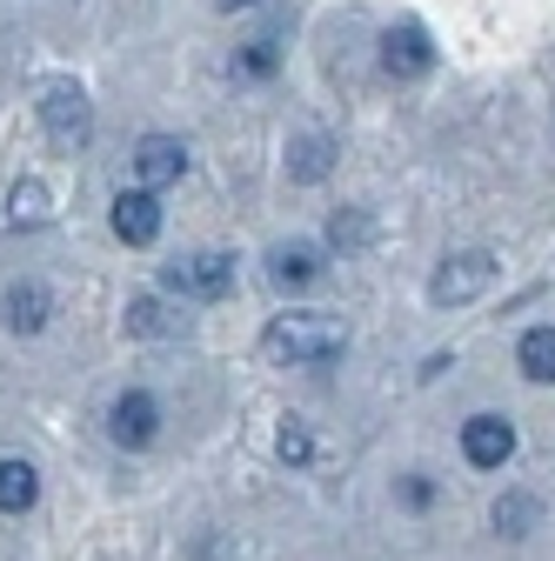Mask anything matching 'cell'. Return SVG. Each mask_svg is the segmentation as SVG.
I'll use <instances>...</instances> for the list:
<instances>
[{
  "instance_id": "6da1fadb",
  "label": "cell",
  "mask_w": 555,
  "mask_h": 561,
  "mask_svg": "<svg viewBox=\"0 0 555 561\" xmlns=\"http://www.w3.org/2000/svg\"><path fill=\"white\" fill-rule=\"evenodd\" d=\"M341 321L328 314H274L268 334H261V355L268 362H288V368H315V362H335L341 355Z\"/></svg>"
},
{
  "instance_id": "7a4b0ae2",
  "label": "cell",
  "mask_w": 555,
  "mask_h": 561,
  "mask_svg": "<svg viewBox=\"0 0 555 561\" xmlns=\"http://www.w3.org/2000/svg\"><path fill=\"white\" fill-rule=\"evenodd\" d=\"M41 127L60 140V148H88V134H94V107L75 81H47L41 88Z\"/></svg>"
},
{
  "instance_id": "3957f363",
  "label": "cell",
  "mask_w": 555,
  "mask_h": 561,
  "mask_svg": "<svg viewBox=\"0 0 555 561\" xmlns=\"http://www.w3.org/2000/svg\"><path fill=\"white\" fill-rule=\"evenodd\" d=\"M161 288L194 295V301H222V295L235 288V261H228V254H188V261H168V267H161Z\"/></svg>"
},
{
  "instance_id": "277c9868",
  "label": "cell",
  "mask_w": 555,
  "mask_h": 561,
  "mask_svg": "<svg viewBox=\"0 0 555 561\" xmlns=\"http://www.w3.org/2000/svg\"><path fill=\"white\" fill-rule=\"evenodd\" d=\"M489 280H496V261H489V254H455L449 267H435V280H429V301H435V308H455V301L482 295Z\"/></svg>"
},
{
  "instance_id": "5b68a950",
  "label": "cell",
  "mask_w": 555,
  "mask_h": 561,
  "mask_svg": "<svg viewBox=\"0 0 555 561\" xmlns=\"http://www.w3.org/2000/svg\"><path fill=\"white\" fill-rule=\"evenodd\" d=\"M462 455L475 461V468H502L509 455H516V428L502 414H468L462 421Z\"/></svg>"
},
{
  "instance_id": "8992f818",
  "label": "cell",
  "mask_w": 555,
  "mask_h": 561,
  "mask_svg": "<svg viewBox=\"0 0 555 561\" xmlns=\"http://www.w3.org/2000/svg\"><path fill=\"white\" fill-rule=\"evenodd\" d=\"M107 435L121 442V448H148L155 435H161V408H155V394H121L114 401V414H107Z\"/></svg>"
},
{
  "instance_id": "52a82bcc",
  "label": "cell",
  "mask_w": 555,
  "mask_h": 561,
  "mask_svg": "<svg viewBox=\"0 0 555 561\" xmlns=\"http://www.w3.org/2000/svg\"><path fill=\"white\" fill-rule=\"evenodd\" d=\"M429 60H435V47H429V34L415 27V21H401V27H388V34H382V67H388L395 81L429 75Z\"/></svg>"
},
{
  "instance_id": "ba28073f",
  "label": "cell",
  "mask_w": 555,
  "mask_h": 561,
  "mask_svg": "<svg viewBox=\"0 0 555 561\" xmlns=\"http://www.w3.org/2000/svg\"><path fill=\"white\" fill-rule=\"evenodd\" d=\"M114 234H121L127 248H148V241L161 234V201H155L148 187L121 194V201H114Z\"/></svg>"
},
{
  "instance_id": "9c48e42d",
  "label": "cell",
  "mask_w": 555,
  "mask_h": 561,
  "mask_svg": "<svg viewBox=\"0 0 555 561\" xmlns=\"http://www.w3.org/2000/svg\"><path fill=\"white\" fill-rule=\"evenodd\" d=\"M134 168H141L148 187H168V181L188 174V148H181V140H168V134H148L141 148H134Z\"/></svg>"
},
{
  "instance_id": "30bf717a",
  "label": "cell",
  "mask_w": 555,
  "mask_h": 561,
  "mask_svg": "<svg viewBox=\"0 0 555 561\" xmlns=\"http://www.w3.org/2000/svg\"><path fill=\"white\" fill-rule=\"evenodd\" d=\"M34 495H41V474L27 461H0V515L34 508Z\"/></svg>"
},
{
  "instance_id": "8fae6325",
  "label": "cell",
  "mask_w": 555,
  "mask_h": 561,
  "mask_svg": "<svg viewBox=\"0 0 555 561\" xmlns=\"http://www.w3.org/2000/svg\"><path fill=\"white\" fill-rule=\"evenodd\" d=\"M41 321H47V288H41V280L8 288V328H14V334H34Z\"/></svg>"
},
{
  "instance_id": "7c38bea8",
  "label": "cell",
  "mask_w": 555,
  "mask_h": 561,
  "mask_svg": "<svg viewBox=\"0 0 555 561\" xmlns=\"http://www.w3.org/2000/svg\"><path fill=\"white\" fill-rule=\"evenodd\" d=\"M516 362L529 381H555V328H529L522 347H516Z\"/></svg>"
},
{
  "instance_id": "4fadbf2b",
  "label": "cell",
  "mask_w": 555,
  "mask_h": 561,
  "mask_svg": "<svg viewBox=\"0 0 555 561\" xmlns=\"http://www.w3.org/2000/svg\"><path fill=\"white\" fill-rule=\"evenodd\" d=\"M47 215H54V207H47V187L41 181H14L8 187V221L14 228H41Z\"/></svg>"
},
{
  "instance_id": "5bb4252c",
  "label": "cell",
  "mask_w": 555,
  "mask_h": 561,
  "mask_svg": "<svg viewBox=\"0 0 555 561\" xmlns=\"http://www.w3.org/2000/svg\"><path fill=\"white\" fill-rule=\"evenodd\" d=\"M268 274L282 280V288H302V280H315V274H321V254H315V248H282Z\"/></svg>"
},
{
  "instance_id": "9a60e30c",
  "label": "cell",
  "mask_w": 555,
  "mask_h": 561,
  "mask_svg": "<svg viewBox=\"0 0 555 561\" xmlns=\"http://www.w3.org/2000/svg\"><path fill=\"white\" fill-rule=\"evenodd\" d=\"M127 334H181V321H174L161 301H134V308H127Z\"/></svg>"
},
{
  "instance_id": "2e32d148",
  "label": "cell",
  "mask_w": 555,
  "mask_h": 561,
  "mask_svg": "<svg viewBox=\"0 0 555 561\" xmlns=\"http://www.w3.org/2000/svg\"><path fill=\"white\" fill-rule=\"evenodd\" d=\"M496 522H502L509 535H529V528H535V502H529V495H509V502L496 508Z\"/></svg>"
},
{
  "instance_id": "e0dca14e",
  "label": "cell",
  "mask_w": 555,
  "mask_h": 561,
  "mask_svg": "<svg viewBox=\"0 0 555 561\" xmlns=\"http://www.w3.org/2000/svg\"><path fill=\"white\" fill-rule=\"evenodd\" d=\"M295 174H302V181H321V174H328V140H315V134L302 140V154H295Z\"/></svg>"
},
{
  "instance_id": "ac0fdd59",
  "label": "cell",
  "mask_w": 555,
  "mask_h": 561,
  "mask_svg": "<svg viewBox=\"0 0 555 561\" xmlns=\"http://www.w3.org/2000/svg\"><path fill=\"white\" fill-rule=\"evenodd\" d=\"M274 448H282V461H308V435L295 428V421L282 428V442H274Z\"/></svg>"
},
{
  "instance_id": "d6986e66",
  "label": "cell",
  "mask_w": 555,
  "mask_h": 561,
  "mask_svg": "<svg viewBox=\"0 0 555 561\" xmlns=\"http://www.w3.org/2000/svg\"><path fill=\"white\" fill-rule=\"evenodd\" d=\"M241 67H248V75H268V67H274V41H254V47L241 54Z\"/></svg>"
},
{
  "instance_id": "ffe728a7",
  "label": "cell",
  "mask_w": 555,
  "mask_h": 561,
  "mask_svg": "<svg viewBox=\"0 0 555 561\" xmlns=\"http://www.w3.org/2000/svg\"><path fill=\"white\" fill-rule=\"evenodd\" d=\"M222 8H248V0H222Z\"/></svg>"
}]
</instances>
